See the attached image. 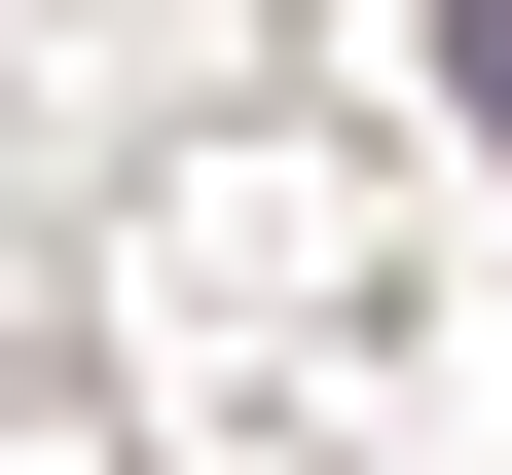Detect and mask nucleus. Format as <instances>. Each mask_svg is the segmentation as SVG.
<instances>
[{"instance_id": "nucleus-1", "label": "nucleus", "mask_w": 512, "mask_h": 475, "mask_svg": "<svg viewBox=\"0 0 512 475\" xmlns=\"http://www.w3.org/2000/svg\"><path fill=\"white\" fill-rule=\"evenodd\" d=\"M439 110H476V147H512V0H439Z\"/></svg>"}]
</instances>
